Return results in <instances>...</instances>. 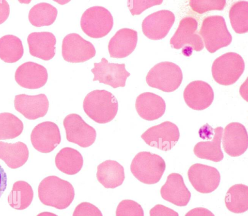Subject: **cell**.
I'll use <instances>...</instances> for the list:
<instances>
[{"label": "cell", "mask_w": 248, "mask_h": 216, "mask_svg": "<svg viewBox=\"0 0 248 216\" xmlns=\"http://www.w3.org/2000/svg\"><path fill=\"white\" fill-rule=\"evenodd\" d=\"M162 198L178 206H185L189 202L191 193L186 187L183 177L179 173L169 175L165 183L161 187Z\"/></svg>", "instance_id": "obj_21"}, {"label": "cell", "mask_w": 248, "mask_h": 216, "mask_svg": "<svg viewBox=\"0 0 248 216\" xmlns=\"http://www.w3.org/2000/svg\"><path fill=\"white\" fill-rule=\"evenodd\" d=\"M83 108L86 115L94 121L105 124L117 115L118 102L115 97L106 90H94L85 97Z\"/></svg>", "instance_id": "obj_2"}, {"label": "cell", "mask_w": 248, "mask_h": 216, "mask_svg": "<svg viewBox=\"0 0 248 216\" xmlns=\"http://www.w3.org/2000/svg\"><path fill=\"white\" fill-rule=\"evenodd\" d=\"M98 181L106 188H114L125 179L124 167L116 161L108 160L97 166Z\"/></svg>", "instance_id": "obj_25"}, {"label": "cell", "mask_w": 248, "mask_h": 216, "mask_svg": "<svg viewBox=\"0 0 248 216\" xmlns=\"http://www.w3.org/2000/svg\"><path fill=\"white\" fill-rule=\"evenodd\" d=\"M179 137L178 127L168 121L149 128L141 135L148 145L165 151L170 150L178 142Z\"/></svg>", "instance_id": "obj_10"}, {"label": "cell", "mask_w": 248, "mask_h": 216, "mask_svg": "<svg viewBox=\"0 0 248 216\" xmlns=\"http://www.w3.org/2000/svg\"><path fill=\"white\" fill-rule=\"evenodd\" d=\"M33 191L27 182L19 181L15 182L8 196V202L13 208L22 210L27 208L32 202Z\"/></svg>", "instance_id": "obj_29"}, {"label": "cell", "mask_w": 248, "mask_h": 216, "mask_svg": "<svg viewBox=\"0 0 248 216\" xmlns=\"http://www.w3.org/2000/svg\"><path fill=\"white\" fill-rule=\"evenodd\" d=\"M55 162L59 170L66 174L72 175L81 169L83 159L78 150L70 147H65L57 154Z\"/></svg>", "instance_id": "obj_27"}, {"label": "cell", "mask_w": 248, "mask_h": 216, "mask_svg": "<svg viewBox=\"0 0 248 216\" xmlns=\"http://www.w3.org/2000/svg\"><path fill=\"white\" fill-rule=\"evenodd\" d=\"M7 177L4 169L0 165V198L7 187Z\"/></svg>", "instance_id": "obj_41"}, {"label": "cell", "mask_w": 248, "mask_h": 216, "mask_svg": "<svg viewBox=\"0 0 248 216\" xmlns=\"http://www.w3.org/2000/svg\"><path fill=\"white\" fill-rule=\"evenodd\" d=\"M162 0H129L127 6L132 15H140L146 9L162 3Z\"/></svg>", "instance_id": "obj_36"}, {"label": "cell", "mask_w": 248, "mask_h": 216, "mask_svg": "<svg viewBox=\"0 0 248 216\" xmlns=\"http://www.w3.org/2000/svg\"><path fill=\"white\" fill-rule=\"evenodd\" d=\"M150 216H179L177 212L162 204H157L149 212Z\"/></svg>", "instance_id": "obj_38"}, {"label": "cell", "mask_w": 248, "mask_h": 216, "mask_svg": "<svg viewBox=\"0 0 248 216\" xmlns=\"http://www.w3.org/2000/svg\"><path fill=\"white\" fill-rule=\"evenodd\" d=\"M183 80L180 67L170 62H162L154 66L148 72L146 81L149 86L165 92L176 90Z\"/></svg>", "instance_id": "obj_5"}, {"label": "cell", "mask_w": 248, "mask_h": 216, "mask_svg": "<svg viewBox=\"0 0 248 216\" xmlns=\"http://www.w3.org/2000/svg\"><path fill=\"white\" fill-rule=\"evenodd\" d=\"M175 21L174 14L167 10H160L146 17L142 23L144 34L152 40H159L168 33Z\"/></svg>", "instance_id": "obj_16"}, {"label": "cell", "mask_w": 248, "mask_h": 216, "mask_svg": "<svg viewBox=\"0 0 248 216\" xmlns=\"http://www.w3.org/2000/svg\"><path fill=\"white\" fill-rule=\"evenodd\" d=\"M38 192L43 204L60 210L67 208L75 197L72 184L56 176L44 178L39 185Z\"/></svg>", "instance_id": "obj_1"}, {"label": "cell", "mask_w": 248, "mask_h": 216, "mask_svg": "<svg viewBox=\"0 0 248 216\" xmlns=\"http://www.w3.org/2000/svg\"><path fill=\"white\" fill-rule=\"evenodd\" d=\"M223 131L222 127L213 129L208 124L202 126L199 131L200 137L207 140L195 145L193 149L195 155L201 159L215 162L221 161L224 157L220 147Z\"/></svg>", "instance_id": "obj_9"}, {"label": "cell", "mask_w": 248, "mask_h": 216, "mask_svg": "<svg viewBox=\"0 0 248 216\" xmlns=\"http://www.w3.org/2000/svg\"><path fill=\"white\" fill-rule=\"evenodd\" d=\"M185 216H215V215L206 208L198 207L190 210Z\"/></svg>", "instance_id": "obj_40"}, {"label": "cell", "mask_w": 248, "mask_h": 216, "mask_svg": "<svg viewBox=\"0 0 248 216\" xmlns=\"http://www.w3.org/2000/svg\"><path fill=\"white\" fill-rule=\"evenodd\" d=\"M138 41L137 32L129 28L118 30L110 39L108 45L110 56L122 58L130 55L136 48Z\"/></svg>", "instance_id": "obj_22"}, {"label": "cell", "mask_w": 248, "mask_h": 216, "mask_svg": "<svg viewBox=\"0 0 248 216\" xmlns=\"http://www.w3.org/2000/svg\"><path fill=\"white\" fill-rule=\"evenodd\" d=\"M116 216H144V211L138 202L130 199H125L118 205Z\"/></svg>", "instance_id": "obj_35"}, {"label": "cell", "mask_w": 248, "mask_h": 216, "mask_svg": "<svg viewBox=\"0 0 248 216\" xmlns=\"http://www.w3.org/2000/svg\"><path fill=\"white\" fill-rule=\"evenodd\" d=\"M199 33L202 37L206 49L210 53L228 46L232 40L225 20L220 16L205 17L203 20Z\"/></svg>", "instance_id": "obj_4"}, {"label": "cell", "mask_w": 248, "mask_h": 216, "mask_svg": "<svg viewBox=\"0 0 248 216\" xmlns=\"http://www.w3.org/2000/svg\"><path fill=\"white\" fill-rule=\"evenodd\" d=\"M135 107L138 114L142 118L152 121L164 115L166 103L160 96L151 92H144L137 98Z\"/></svg>", "instance_id": "obj_24"}, {"label": "cell", "mask_w": 248, "mask_h": 216, "mask_svg": "<svg viewBox=\"0 0 248 216\" xmlns=\"http://www.w3.org/2000/svg\"><path fill=\"white\" fill-rule=\"evenodd\" d=\"M72 216H103L101 211L93 204L83 202L75 208Z\"/></svg>", "instance_id": "obj_37"}, {"label": "cell", "mask_w": 248, "mask_h": 216, "mask_svg": "<svg viewBox=\"0 0 248 216\" xmlns=\"http://www.w3.org/2000/svg\"><path fill=\"white\" fill-rule=\"evenodd\" d=\"M63 124L68 141L82 148L90 147L94 142L96 137L95 130L86 123L79 115H67L63 119Z\"/></svg>", "instance_id": "obj_11"}, {"label": "cell", "mask_w": 248, "mask_h": 216, "mask_svg": "<svg viewBox=\"0 0 248 216\" xmlns=\"http://www.w3.org/2000/svg\"><path fill=\"white\" fill-rule=\"evenodd\" d=\"M29 155L27 145L22 142L8 143L0 141V159L11 168L22 166L27 161Z\"/></svg>", "instance_id": "obj_26"}, {"label": "cell", "mask_w": 248, "mask_h": 216, "mask_svg": "<svg viewBox=\"0 0 248 216\" xmlns=\"http://www.w3.org/2000/svg\"><path fill=\"white\" fill-rule=\"evenodd\" d=\"M10 14V7L8 3L4 0H0V24L8 18Z\"/></svg>", "instance_id": "obj_39"}, {"label": "cell", "mask_w": 248, "mask_h": 216, "mask_svg": "<svg viewBox=\"0 0 248 216\" xmlns=\"http://www.w3.org/2000/svg\"><path fill=\"white\" fill-rule=\"evenodd\" d=\"M198 22L193 17H187L182 18L175 33L170 40L172 48H183L182 52L190 56L193 50H202L204 45L201 36L197 33Z\"/></svg>", "instance_id": "obj_7"}, {"label": "cell", "mask_w": 248, "mask_h": 216, "mask_svg": "<svg viewBox=\"0 0 248 216\" xmlns=\"http://www.w3.org/2000/svg\"><path fill=\"white\" fill-rule=\"evenodd\" d=\"M24 128L22 121L10 113H0V140L15 138Z\"/></svg>", "instance_id": "obj_33"}, {"label": "cell", "mask_w": 248, "mask_h": 216, "mask_svg": "<svg viewBox=\"0 0 248 216\" xmlns=\"http://www.w3.org/2000/svg\"><path fill=\"white\" fill-rule=\"evenodd\" d=\"M245 62L239 54L230 52L217 58L212 66V76L218 83L229 85L235 83L243 74Z\"/></svg>", "instance_id": "obj_6"}, {"label": "cell", "mask_w": 248, "mask_h": 216, "mask_svg": "<svg viewBox=\"0 0 248 216\" xmlns=\"http://www.w3.org/2000/svg\"><path fill=\"white\" fill-rule=\"evenodd\" d=\"M113 25L110 12L102 6H93L82 14L80 26L82 31L89 36L99 38L108 34Z\"/></svg>", "instance_id": "obj_8"}, {"label": "cell", "mask_w": 248, "mask_h": 216, "mask_svg": "<svg viewBox=\"0 0 248 216\" xmlns=\"http://www.w3.org/2000/svg\"><path fill=\"white\" fill-rule=\"evenodd\" d=\"M31 140L37 151L47 153L53 151L61 141L58 125L51 121H45L37 125L32 130Z\"/></svg>", "instance_id": "obj_15"}, {"label": "cell", "mask_w": 248, "mask_h": 216, "mask_svg": "<svg viewBox=\"0 0 248 216\" xmlns=\"http://www.w3.org/2000/svg\"><path fill=\"white\" fill-rule=\"evenodd\" d=\"M95 53L93 44L78 33H69L63 39L62 53L63 59L67 62H83L93 57Z\"/></svg>", "instance_id": "obj_12"}, {"label": "cell", "mask_w": 248, "mask_h": 216, "mask_svg": "<svg viewBox=\"0 0 248 216\" xmlns=\"http://www.w3.org/2000/svg\"><path fill=\"white\" fill-rule=\"evenodd\" d=\"M57 14V9L52 5L41 2L30 9L28 18L30 23L35 27L49 26L55 21Z\"/></svg>", "instance_id": "obj_31"}, {"label": "cell", "mask_w": 248, "mask_h": 216, "mask_svg": "<svg viewBox=\"0 0 248 216\" xmlns=\"http://www.w3.org/2000/svg\"><path fill=\"white\" fill-rule=\"evenodd\" d=\"M184 99L187 105L195 110H202L208 108L214 100V92L211 86L202 81L190 83L184 91Z\"/></svg>", "instance_id": "obj_20"}, {"label": "cell", "mask_w": 248, "mask_h": 216, "mask_svg": "<svg viewBox=\"0 0 248 216\" xmlns=\"http://www.w3.org/2000/svg\"><path fill=\"white\" fill-rule=\"evenodd\" d=\"M227 208L231 212L240 214L248 210V187L243 184L231 186L225 198Z\"/></svg>", "instance_id": "obj_28"}, {"label": "cell", "mask_w": 248, "mask_h": 216, "mask_svg": "<svg viewBox=\"0 0 248 216\" xmlns=\"http://www.w3.org/2000/svg\"><path fill=\"white\" fill-rule=\"evenodd\" d=\"M189 181L194 189L201 193H210L215 190L220 181L219 171L214 167L197 163L187 172Z\"/></svg>", "instance_id": "obj_14"}, {"label": "cell", "mask_w": 248, "mask_h": 216, "mask_svg": "<svg viewBox=\"0 0 248 216\" xmlns=\"http://www.w3.org/2000/svg\"><path fill=\"white\" fill-rule=\"evenodd\" d=\"M14 106L16 110L26 118L34 120L46 115L49 101L44 94L34 96L22 94L15 96Z\"/></svg>", "instance_id": "obj_19"}, {"label": "cell", "mask_w": 248, "mask_h": 216, "mask_svg": "<svg viewBox=\"0 0 248 216\" xmlns=\"http://www.w3.org/2000/svg\"><path fill=\"white\" fill-rule=\"evenodd\" d=\"M24 53L21 40L17 36L7 34L0 38V58L6 63H15Z\"/></svg>", "instance_id": "obj_30"}, {"label": "cell", "mask_w": 248, "mask_h": 216, "mask_svg": "<svg viewBox=\"0 0 248 216\" xmlns=\"http://www.w3.org/2000/svg\"><path fill=\"white\" fill-rule=\"evenodd\" d=\"M27 41L31 55L45 61L49 60L54 56L56 39L52 33H31L28 35Z\"/></svg>", "instance_id": "obj_23"}, {"label": "cell", "mask_w": 248, "mask_h": 216, "mask_svg": "<svg viewBox=\"0 0 248 216\" xmlns=\"http://www.w3.org/2000/svg\"><path fill=\"white\" fill-rule=\"evenodd\" d=\"M225 4V0H191L189 1L192 9L201 14L210 10H222Z\"/></svg>", "instance_id": "obj_34"}, {"label": "cell", "mask_w": 248, "mask_h": 216, "mask_svg": "<svg viewBox=\"0 0 248 216\" xmlns=\"http://www.w3.org/2000/svg\"><path fill=\"white\" fill-rule=\"evenodd\" d=\"M91 71L94 74L93 81H98L114 88L124 87L126 79L130 75L126 70L124 64L109 63L104 57L100 62L94 63Z\"/></svg>", "instance_id": "obj_13"}, {"label": "cell", "mask_w": 248, "mask_h": 216, "mask_svg": "<svg viewBox=\"0 0 248 216\" xmlns=\"http://www.w3.org/2000/svg\"><path fill=\"white\" fill-rule=\"evenodd\" d=\"M231 25L237 33L248 31V2L241 0L234 3L229 11Z\"/></svg>", "instance_id": "obj_32"}, {"label": "cell", "mask_w": 248, "mask_h": 216, "mask_svg": "<svg viewBox=\"0 0 248 216\" xmlns=\"http://www.w3.org/2000/svg\"><path fill=\"white\" fill-rule=\"evenodd\" d=\"M222 146L227 154L237 157L248 147V133L245 126L239 122H231L225 127L222 136Z\"/></svg>", "instance_id": "obj_17"}, {"label": "cell", "mask_w": 248, "mask_h": 216, "mask_svg": "<svg viewBox=\"0 0 248 216\" xmlns=\"http://www.w3.org/2000/svg\"><path fill=\"white\" fill-rule=\"evenodd\" d=\"M48 74L43 66L33 62H26L16 69L15 79L21 87L34 89L41 88L46 83Z\"/></svg>", "instance_id": "obj_18"}, {"label": "cell", "mask_w": 248, "mask_h": 216, "mask_svg": "<svg viewBox=\"0 0 248 216\" xmlns=\"http://www.w3.org/2000/svg\"><path fill=\"white\" fill-rule=\"evenodd\" d=\"M37 216H58L57 215L48 212H42L39 214Z\"/></svg>", "instance_id": "obj_42"}, {"label": "cell", "mask_w": 248, "mask_h": 216, "mask_svg": "<svg viewBox=\"0 0 248 216\" xmlns=\"http://www.w3.org/2000/svg\"><path fill=\"white\" fill-rule=\"evenodd\" d=\"M166 169L164 159L159 155L148 151L137 153L131 162L130 170L140 182L147 184L158 183Z\"/></svg>", "instance_id": "obj_3"}]
</instances>
